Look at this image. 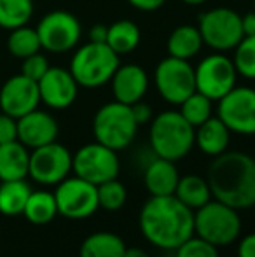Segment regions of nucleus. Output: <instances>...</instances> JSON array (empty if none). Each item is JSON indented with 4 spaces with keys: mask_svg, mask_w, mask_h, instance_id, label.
<instances>
[{
    "mask_svg": "<svg viewBox=\"0 0 255 257\" xmlns=\"http://www.w3.org/2000/svg\"><path fill=\"white\" fill-rule=\"evenodd\" d=\"M143 238L154 247L175 250L194 234V212L171 196H150L138 215Z\"/></svg>",
    "mask_w": 255,
    "mask_h": 257,
    "instance_id": "1",
    "label": "nucleus"
},
{
    "mask_svg": "<svg viewBox=\"0 0 255 257\" xmlns=\"http://www.w3.org/2000/svg\"><path fill=\"white\" fill-rule=\"evenodd\" d=\"M211 196L236 210L255 205V159L245 153L225 151L208 168Z\"/></svg>",
    "mask_w": 255,
    "mask_h": 257,
    "instance_id": "2",
    "label": "nucleus"
},
{
    "mask_svg": "<svg viewBox=\"0 0 255 257\" xmlns=\"http://www.w3.org/2000/svg\"><path fill=\"white\" fill-rule=\"evenodd\" d=\"M196 128L178 110H164L150 121L149 142L157 158L178 161L194 147Z\"/></svg>",
    "mask_w": 255,
    "mask_h": 257,
    "instance_id": "3",
    "label": "nucleus"
},
{
    "mask_svg": "<svg viewBox=\"0 0 255 257\" xmlns=\"http://www.w3.org/2000/svg\"><path fill=\"white\" fill-rule=\"evenodd\" d=\"M119 65V54L114 53L107 44L88 42L75 49L68 70L77 81L79 88L96 89L110 82Z\"/></svg>",
    "mask_w": 255,
    "mask_h": 257,
    "instance_id": "4",
    "label": "nucleus"
},
{
    "mask_svg": "<svg viewBox=\"0 0 255 257\" xmlns=\"http://www.w3.org/2000/svg\"><path fill=\"white\" fill-rule=\"evenodd\" d=\"M138 128L140 126L133 117L131 105L121 103L117 100L102 105L93 117L95 140L116 153L131 146Z\"/></svg>",
    "mask_w": 255,
    "mask_h": 257,
    "instance_id": "5",
    "label": "nucleus"
},
{
    "mask_svg": "<svg viewBox=\"0 0 255 257\" xmlns=\"http://www.w3.org/2000/svg\"><path fill=\"white\" fill-rule=\"evenodd\" d=\"M241 233V219L238 210L217 200L194 212V234L210 241L215 247H225L238 240Z\"/></svg>",
    "mask_w": 255,
    "mask_h": 257,
    "instance_id": "6",
    "label": "nucleus"
},
{
    "mask_svg": "<svg viewBox=\"0 0 255 257\" xmlns=\"http://www.w3.org/2000/svg\"><path fill=\"white\" fill-rule=\"evenodd\" d=\"M197 28L203 42L215 53L232 51L245 35L241 28V14L229 7H213L197 18Z\"/></svg>",
    "mask_w": 255,
    "mask_h": 257,
    "instance_id": "7",
    "label": "nucleus"
},
{
    "mask_svg": "<svg viewBox=\"0 0 255 257\" xmlns=\"http://www.w3.org/2000/svg\"><path fill=\"white\" fill-rule=\"evenodd\" d=\"M154 84L164 102L180 105L196 91L194 67L187 60L168 56L154 70Z\"/></svg>",
    "mask_w": 255,
    "mask_h": 257,
    "instance_id": "8",
    "label": "nucleus"
},
{
    "mask_svg": "<svg viewBox=\"0 0 255 257\" xmlns=\"http://www.w3.org/2000/svg\"><path fill=\"white\" fill-rule=\"evenodd\" d=\"M42 49L49 53H68L75 49L82 37V25L75 14L68 11H51L44 14L37 25Z\"/></svg>",
    "mask_w": 255,
    "mask_h": 257,
    "instance_id": "9",
    "label": "nucleus"
},
{
    "mask_svg": "<svg viewBox=\"0 0 255 257\" xmlns=\"http://www.w3.org/2000/svg\"><path fill=\"white\" fill-rule=\"evenodd\" d=\"M119 170L121 163L116 151L109 149L96 140L82 146L72 156V172L75 173V177H81L95 186L117 179Z\"/></svg>",
    "mask_w": 255,
    "mask_h": 257,
    "instance_id": "10",
    "label": "nucleus"
},
{
    "mask_svg": "<svg viewBox=\"0 0 255 257\" xmlns=\"http://www.w3.org/2000/svg\"><path fill=\"white\" fill-rule=\"evenodd\" d=\"M196 75V91L208 96L211 102H218L225 96L238 81V72L232 58L224 53H215L203 58L194 68Z\"/></svg>",
    "mask_w": 255,
    "mask_h": 257,
    "instance_id": "11",
    "label": "nucleus"
},
{
    "mask_svg": "<svg viewBox=\"0 0 255 257\" xmlns=\"http://www.w3.org/2000/svg\"><path fill=\"white\" fill-rule=\"evenodd\" d=\"M58 213L72 220L88 219L100 208L98 189L81 177H67L55 191Z\"/></svg>",
    "mask_w": 255,
    "mask_h": 257,
    "instance_id": "12",
    "label": "nucleus"
},
{
    "mask_svg": "<svg viewBox=\"0 0 255 257\" xmlns=\"http://www.w3.org/2000/svg\"><path fill=\"white\" fill-rule=\"evenodd\" d=\"M217 115L231 133L255 135V89L248 86H234L218 100Z\"/></svg>",
    "mask_w": 255,
    "mask_h": 257,
    "instance_id": "13",
    "label": "nucleus"
},
{
    "mask_svg": "<svg viewBox=\"0 0 255 257\" xmlns=\"http://www.w3.org/2000/svg\"><path fill=\"white\" fill-rule=\"evenodd\" d=\"M72 156L74 154L58 142L32 149L28 177L42 186H58L72 172Z\"/></svg>",
    "mask_w": 255,
    "mask_h": 257,
    "instance_id": "14",
    "label": "nucleus"
},
{
    "mask_svg": "<svg viewBox=\"0 0 255 257\" xmlns=\"http://www.w3.org/2000/svg\"><path fill=\"white\" fill-rule=\"evenodd\" d=\"M39 82L32 81L23 74L9 77L0 88V110L14 119H20L28 112L39 108Z\"/></svg>",
    "mask_w": 255,
    "mask_h": 257,
    "instance_id": "15",
    "label": "nucleus"
},
{
    "mask_svg": "<svg viewBox=\"0 0 255 257\" xmlns=\"http://www.w3.org/2000/svg\"><path fill=\"white\" fill-rule=\"evenodd\" d=\"M39 93L42 103L55 110H63L77 100L79 84L68 68L49 67L44 77L39 81Z\"/></svg>",
    "mask_w": 255,
    "mask_h": 257,
    "instance_id": "16",
    "label": "nucleus"
},
{
    "mask_svg": "<svg viewBox=\"0 0 255 257\" xmlns=\"http://www.w3.org/2000/svg\"><path fill=\"white\" fill-rule=\"evenodd\" d=\"M58 133V121L46 110L35 108L18 119V140L28 149H37L56 142Z\"/></svg>",
    "mask_w": 255,
    "mask_h": 257,
    "instance_id": "17",
    "label": "nucleus"
},
{
    "mask_svg": "<svg viewBox=\"0 0 255 257\" xmlns=\"http://www.w3.org/2000/svg\"><path fill=\"white\" fill-rule=\"evenodd\" d=\"M110 88H112L114 100L133 105L143 100V96L149 91V75L136 63L119 65L110 79Z\"/></svg>",
    "mask_w": 255,
    "mask_h": 257,
    "instance_id": "18",
    "label": "nucleus"
},
{
    "mask_svg": "<svg viewBox=\"0 0 255 257\" xmlns=\"http://www.w3.org/2000/svg\"><path fill=\"white\" fill-rule=\"evenodd\" d=\"M180 180L175 161L154 156L145 166L143 184L150 196H171L175 194L177 184Z\"/></svg>",
    "mask_w": 255,
    "mask_h": 257,
    "instance_id": "19",
    "label": "nucleus"
},
{
    "mask_svg": "<svg viewBox=\"0 0 255 257\" xmlns=\"http://www.w3.org/2000/svg\"><path fill=\"white\" fill-rule=\"evenodd\" d=\"M229 142H231V130L222 122L218 115H211L208 121L196 128L194 146H197L201 153L208 156L217 158L224 154L229 147Z\"/></svg>",
    "mask_w": 255,
    "mask_h": 257,
    "instance_id": "20",
    "label": "nucleus"
},
{
    "mask_svg": "<svg viewBox=\"0 0 255 257\" xmlns=\"http://www.w3.org/2000/svg\"><path fill=\"white\" fill-rule=\"evenodd\" d=\"M30 149L20 140L0 146V180H21L28 177Z\"/></svg>",
    "mask_w": 255,
    "mask_h": 257,
    "instance_id": "21",
    "label": "nucleus"
},
{
    "mask_svg": "<svg viewBox=\"0 0 255 257\" xmlns=\"http://www.w3.org/2000/svg\"><path fill=\"white\" fill-rule=\"evenodd\" d=\"M203 37L199 34V28L194 25H180L173 28L166 41L168 56L180 58V60H191L197 56L203 48Z\"/></svg>",
    "mask_w": 255,
    "mask_h": 257,
    "instance_id": "22",
    "label": "nucleus"
},
{
    "mask_svg": "<svg viewBox=\"0 0 255 257\" xmlns=\"http://www.w3.org/2000/svg\"><path fill=\"white\" fill-rule=\"evenodd\" d=\"M126 243L123 238L110 231H96L89 234L81 245V257H123Z\"/></svg>",
    "mask_w": 255,
    "mask_h": 257,
    "instance_id": "23",
    "label": "nucleus"
},
{
    "mask_svg": "<svg viewBox=\"0 0 255 257\" xmlns=\"http://www.w3.org/2000/svg\"><path fill=\"white\" fill-rule=\"evenodd\" d=\"M173 196L178 201H182L187 208H191L192 212H196L197 208L206 205L213 198L208 180L199 175H194V173L180 177Z\"/></svg>",
    "mask_w": 255,
    "mask_h": 257,
    "instance_id": "24",
    "label": "nucleus"
},
{
    "mask_svg": "<svg viewBox=\"0 0 255 257\" xmlns=\"http://www.w3.org/2000/svg\"><path fill=\"white\" fill-rule=\"evenodd\" d=\"M142 32L138 25L131 20H119L109 25L107 34V46L116 54H129L140 46Z\"/></svg>",
    "mask_w": 255,
    "mask_h": 257,
    "instance_id": "25",
    "label": "nucleus"
},
{
    "mask_svg": "<svg viewBox=\"0 0 255 257\" xmlns=\"http://www.w3.org/2000/svg\"><path fill=\"white\" fill-rule=\"evenodd\" d=\"M30 194L32 187L25 179L0 180V213L9 217L23 213Z\"/></svg>",
    "mask_w": 255,
    "mask_h": 257,
    "instance_id": "26",
    "label": "nucleus"
},
{
    "mask_svg": "<svg viewBox=\"0 0 255 257\" xmlns=\"http://www.w3.org/2000/svg\"><path fill=\"white\" fill-rule=\"evenodd\" d=\"M23 215L28 222L35 226H44L49 224L58 215V206H56L55 193L48 191H32L30 198L27 201V206L23 210Z\"/></svg>",
    "mask_w": 255,
    "mask_h": 257,
    "instance_id": "27",
    "label": "nucleus"
},
{
    "mask_svg": "<svg viewBox=\"0 0 255 257\" xmlns=\"http://www.w3.org/2000/svg\"><path fill=\"white\" fill-rule=\"evenodd\" d=\"M34 16L32 0H0V28L14 30L28 25Z\"/></svg>",
    "mask_w": 255,
    "mask_h": 257,
    "instance_id": "28",
    "label": "nucleus"
},
{
    "mask_svg": "<svg viewBox=\"0 0 255 257\" xmlns=\"http://www.w3.org/2000/svg\"><path fill=\"white\" fill-rule=\"evenodd\" d=\"M7 49H9V53L13 56L21 58V60L39 53L42 49V46L37 34V28L25 25V27L11 30L9 37H7Z\"/></svg>",
    "mask_w": 255,
    "mask_h": 257,
    "instance_id": "29",
    "label": "nucleus"
},
{
    "mask_svg": "<svg viewBox=\"0 0 255 257\" xmlns=\"http://www.w3.org/2000/svg\"><path fill=\"white\" fill-rule=\"evenodd\" d=\"M178 112L187 119L189 124L197 128L213 115V102L208 96L201 95L199 91H194L187 100L180 103Z\"/></svg>",
    "mask_w": 255,
    "mask_h": 257,
    "instance_id": "30",
    "label": "nucleus"
},
{
    "mask_svg": "<svg viewBox=\"0 0 255 257\" xmlns=\"http://www.w3.org/2000/svg\"><path fill=\"white\" fill-rule=\"evenodd\" d=\"M232 51V63L238 75L245 79H255V35L243 37Z\"/></svg>",
    "mask_w": 255,
    "mask_h": 257,
    "instance_id": "31",
    "label": "nucleus"
},
{
    "mask_svg": "<svg viewBox=\"0 0 255 257\" xmlns=\"http://www.w3.org/2000/svg\"><path fill=\"white\" fill-rule=\"evenodd\" d=\"M98 189V205L109 212H116L124 206L128 200V191L123 182L117 179L107 180V182L96 186Z\"/></svg>",
    "mask_w": 255,
    "mask_h": 257,
    "instance_id": "32",
    "label": "nucleus"
},
{
    "mask_svg": "<svg viewBox=\"0 0 255 257\" xmlns=\"http://www.w3.org/2000/svg\"><path fill=\"white\" fill-rule=\"evenodd\" d=\"M175 257H218V250L210 241L192 234L180 247L175 248Z\"/></svg>",
    "mask_w": 255,
    "mask_h": 257,
    "instance_id": "33",
    "label": "nucleus"
},
{
    "mask_svg": "<svg viewBox=\"0 0 255 257\" xmlns=\"http://www.w3.org/2000/svg\"><path fill=\"white\" fill-rule=\"evenodd\" d=\"M49 61L48 58L44 56L41 51L32 54V56L25 58L23 63H21V74L27 75L28 79H32V81L39 82L42 77H44V74L49 70Z\"/></svg>",
    "mask_w": 255,
    "mask_h": 257,
    "instance_id": "34",
    "label": "nucleus"
},
{
    "mask_svg": "<svg viewBox=\"0 0 255 257\" xmlns=\"http://www.w3.org/2000/svg\"><path fill=\"white\" fill-rule=\"evenodd\" d=\"M18 140V119L0 112V146Z\"/></svg>",
    "mask_w": 255,
    "mask_h": 257,
    "instance_id": "35",
    "label": "nucleus"
},
{
    "mask_svg": "<svg viewBox=\"0 0 255 257\" xmlns=\"http://www.w3.org/2000/svg\"><path fill=\"white\" fill-rule=\"evenodd\" d=\"M131 112H133V117H135L136 124L142 126V124H147L154 119V112H152V107L149 103H145L143 100L140 102L133 103L131 105Z\"/></svg>",
    "mask_w": 255,
    "mask_h": 257,
    "instance_id": "36",
    "label": "nucleus"
},
{
    "mask_svg": "<svg viewBox=\"0 0 255 257\" xmlns=\"http://www.w3.org/2000/svg\"><path fill=\"white\" fill-rule=\"evenodd\" d=\"M126 2L138 11H143V13H152V11L161 9L166 0H126Z\"/></svg>",
    "mask_w": 255,
    "mask_h": 257,
    "instance_id": "37",
    "label": "nucleus"
},
{
    "mask_svg": "<svg viewBox=\"0 0 255 257\" xmlns=\"http://www.w3.org/2000/svg\"><path fill=\"white\" fill-rule=\"evenodd\" d=\"M238 257H255V233L243 236L238 245Z\"/></svg>",
    "mask_w": 255,
    "mask_h": 257,
    "instance_id": "38",
    "label": "nucleus"
},
{
    "mask_svg": "<svg viewBox=\"0 0 255 257\" xmlns=\"http://www.w3.org/2000/svg\"><path fill=\"white\" fill-rule=\"evenodd\" d=\"M107 34H109V27L102 23H96L89 28V42H96V44H107Z\"/></svg>",
    "mask_w": 255,
    "mask_h": 257,
    "instance_id": "39",
    "label": "nucleus"
},
{
    "mask_svg": "<svg viewBox=\"0 0 255 257\" xmlns=\"http://www.w3.org/2000/svg\"><path fill=\"white\" fill-rule=\"evenodd\" d=\"M241 28H243V35H245V37L255 35V11H250V13L243 14Z\"/></svg>",
    "mask_w": 255,
    "mask_h": 257,
    "instance_id": "40",
    "label": "nucleus"
},
{
    "mask_svg": "<svg viewBox=\"0 0 255 257\" xmlns=\"http://www.w3.org/2000/svg\"><path fill=\"white\" fill-rule=\"evenodd\" d=\"M123 257H150L147 254L143 248H138V247H126V250H124Z\"/></svg>",
    "mask_w": 255,
    "mask_h": 257,
    "instance_id": "41",
    "label": "nucleus"
},
{
    "mask_svg": "<svg viewBox=\"0 0 255 257\" xmlns=\"http://www.w3.org/2000/svg\"><path fill=\"white\" fill-rule=\"evenodd\" d=\"M180 2H184L185 6H192V7H196V6H203V4H206L208 0H180Z\"/></svg>",
    "mask_w": 255,
    "mask_h": 257,
    "instance_id": "42",
    "label": "nucleus"
},
{
    "mask_svg": "<svg viewBox=\"0 0 255 257\" xmlns=\"http://www.w3.org/2000/svg\"><path fill=\"white\" fill-rule=\"evenodd\" d=\"M253 7H255V0H253Z\"/></svg>",
    "mask_w": 255,
    "mask_h": 257,
    "instance_id": "43",
    "label": "nucleus"
},
{
    "mask_svg": "<svg viewBox=\"0 0 255 257\" xmlns=\"http://www.w3.org/2000/svg\"><path fill=\"white\" fill-rule=\"evenodd\" d=\"M253 208H255V205H253Z\"/></svg>",
    "mask_w": 255,
    "mask_h": 257,
    "instance_id": "44",
    "label": "nucleus"
}]
</instances>
